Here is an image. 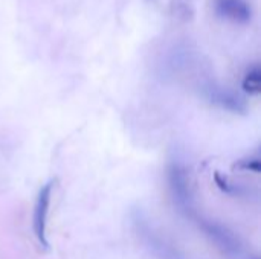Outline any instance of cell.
<instances>
[{"label":"cell","instance_id":"cell-1","mask_svg":"<svg viewBox=\"0 0 261 259\" xmlns=\"http://www.w3.org/2000/svg\"><path fill=\"white\" fill-rule=\"evenodd\" d=\"M187 217H190L203 232V235L229 259H258V256L254 255L240 240V237L236 235V232H232L228 226L205 217L196 208H193Z\"/></svg>","mask_w":261,"mask_h":259},{"label":"cell","instance_id":"cell-2","mask_svg":"<svg viewBox=\"0 0 261 259\" xmlns=\"http://www.w3.org/2000/svg\"><path fill=\"white\" fill-rule=\"evenodd\" d=\"M130 221L139 241L156 259H188L154 226L153 220L142 209H133Z\"/></svg>","mask_w":261,"mask_h":259},{"label":"cell","instance_id":"cell-3","mask_svg":"<svg viewBox=\"0 0 261 259\" xmlns=\"http://www.w3.org/2000/svg\"><path fill=\"white\" fill-rule=\"evenodd\" d=\"M55 182L49 180L46 182L35 198L34 205V214H32V231L35 235V240L38 246L43 250L49 249V241H47V218H49V211H50V203H52V192H54Z\"/></svg>","mask_w":261,"mask_h":259},{"label":"cell","instance_id":"cell-4","mask_svg":"<svg viewBox=\"0 0 261 259\" xmlns=\"http://www.w3.org/2000/svg\"><path fill=\"white\" fill-rule=\"evenodd\" d=\"M203 93H205L206 99L219 108H223V110H228L232 113L246 111V102L243 101V98L228 87L210 82L203 89Z\"/></svg>","mask_w":261,"mask_h":259},{"label":"cell","instance_id":"cell-5","mask_svg":"<svg viewBox=\"0 0 261 259\" xmlns=\"http://www.w3.org/2000/svg\"><path fill=\"white\" fill-rule=\"evenodd\" d=\"M216 14L234 24H249L254 15L249 0H214Z\"/></svg>","mask_w":261,"mask_h":259},{"label":"cell","instance_id":"cell-6","mask_svg":"<svg viewBox=\"0 0 261 259\" xmlns=\"http://www.w3.org/2000/svg\"><path fill=\"white\" fill-rule=\"evenodd\" d=\"M242 87L243 90L248 93V95H252V96H257L260 93L261 89V73L260 67L255 64L252 67H249L243 76V81H242Z\"/></svg>","mask_w":261,"mask_h":259},{"label":"cell","instance_id":"cell-7","mask_svg":"<svg viewBox=\"0 0 261 259\" xmlns=\"http://www.w3.org/2000/svg\"><path fill=\"white\" fill-rule=\"evenodd\" d=\"M236 168L242 169V171H249L254 174L260 172V157L258 156H251L246 159H242L240 162L236 163Z\"/></svg>","mask_w":261,"mask_h":259}]
</instances>
